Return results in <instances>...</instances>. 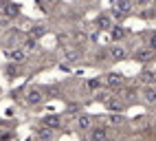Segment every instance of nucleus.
<instances>
[{
    "instance_id": "obj_1",
    "label": "nucleus",
    "mask_w": 156,
    "mask_h": 141,
    "mask_svg": "<svg viewBox=\"0 0 156 141\" xmlns=\"http://www.w3.org/2000/svg\"><path fill=\"white\" fill-rule=\"evenodd\" d=\"M134 9V2L132 0H117V2H114V13H117V18H126L130 11Z\"/></svg>"
},
{
    "instance_id": "obj_2",
    "label": "nucleus",
    "mask_w": 156,
    "mask_h": 141,
    "mask_svg": "<svg viewBox=\"0 0 156 141\" xmlns=\"http://www.w3.org/2000/svg\"><path fill=\"white\" fill-rule=\"evenodd\" d=\"M44 102V93L40 88H29V93H27V104L29 106H40Z\"/></svg>"
},
{
    "instance_id": "obj_3",
    "label": "nucleus",
    "mask_w": 156,
    "mask_h": 141,
    "mask_svg": "<svg viewBox=\"0 0 156 141\" xmlns=\"http://www.w3.org/2000/svg\"><path fill=\"white\" fill-rule=\"evenodd\" d=\"M103 84H106V88L117 90V88L123 84V75H121V73H108L106 77H103Z\"/></svg>"
},
{
    "instance_id": "obj_4",
    "label": "nucleus",
    "mask_w": 156,
    "mask_h": 141,
    "mask_svg": "<svg viewBox=\"0 0 156 141\" xmlns=\"http://www.w3.org/2000/svg\"><path fill=\"white\" fill-rule=\"evenodd\" d=\"M126 57V49H123L121 44H112L108 49V60H112V62H119V60Z\"/></svg>"
},
{
    "instance_id": "obj_5",
    "label": "nucleus",
    "mask_w": 156,
    "mask_h": 141,
    "mask_svg": "<svg viewBox=\"0 0 156 141\" xmlns=\"http://www.w3.org/2000/svg\"><path fill=\"white\" fill-rule=\"evenodd\" d=\"M0 11H2L5 18H16L20 13V7L13 5V2H2V5H0Z\"/></svg>"
},
{
    "instance_id": "obj_6",
    "label": "nucleus",
    "mask_w": 156,
    "mask_h": 141,
    "mask_svg": "<svg viewBox=\"0 0 156 141\" xmlns=\"http://www.w3.org/2000/svg\"><path fill=\"white\" fill-rule=\"evenodd\" d=\"M108 139V130L103 126H92L90 130V141H106Z\"/></svg>"
},
{
    "instance_id": "obj_7",
    "label": "nucleus",
    "mask_w": 156,
    "mask_h": 141,
    "mask_svg": "<svg viewBox=\"0 0 156 141\" xmlns=\"http://www.w3.org/2000/svg\"><path fill=\"white\" fill-rule=\"evenodd\" d=\"M77 130H81V132H90L92 130V117L90 115H79L77 117Z\"/></svg>"
},
{
    "instance_id": "obj_8",
    "label": "nucleus",
    "mask_w": 156,
    "mask_h": 141,
    "mask_svg": "<svg viewBox=\"0 0 156 141\" xmlns=\"http://www.w3.org/2000/svg\"><path fill=\"white\" fill-rule=\"evenodd\" d=\"M141 97H143V102H147V104H156V86H143Z\"/></svg>"
},
{
    "instance_id": "obj_9",
    "label": "nucleus",
    "mask_w": 156,
    "mask_h": 141,
    "mask_svg": "<svg viewBox=\"0 0 156 141\" xmlns=\"http://www.w3.org/2000/svg\"><path fill=\"white\" fill-rule=\"evenodd\" d=\"M139 82L143 86H156V73H152V70H145V73L139 75Z\"/></svg>"
},
{
    "instance_id": "obj_10",
    "label": "nucleus",
    "mask_w": 156,
    "mask_h": 141,
    "mask_svg": "<svg viewBox=\"0 0 156 141\" xmlns=\"http://www.w3.org/2000/svg\"><path fill=\"white\" fill-rule=\"evenodd\" d=\"M97 27H99V29H103V31H112V18L101 13V16L97 18Z\"/></svg>"
},
{
    "instance_id": "obj_11",
    "label": "nucleus",
    "mask_w": 156,
    "mask_h": 141,
    "mask_svg": "<svg viewBox=\"0 0 156 141\" xmlns=\"http://www.w3.org/2000/svg\"><path fill=\"white\" fill-rule=\"evenodd\" d=\"M42 126H46V128H51V130H57L62 124H59V117L48 115V117H44V119H42Z\"/></svg>"
},
{
    "instance_id": "obj_12",
    "label": "nucleus",
    "mask_w": 156,
    "mask_h": 141,
    "mask_svg": "<svg viewBox=\"0 0 156 141\" xmlns=\"http://www.w3.org/2000/svg\"><path fill=\"white\" fill-rule=\"evenodd\" d=\"M7 57L11 60V62H22V60H24V51H22V49H11V51L7 53Z\"/></svg>"
},
{
    "instance_id": "obj_13",
    "label": "nucleus",
    "mask_w": 156,
    "mask_h": 141,
    "mask_svg": "<svg viewBox=\"0 0 156 141\" xmlns=\"http://www.w3.org/2000/svg\"><path fill=\"white\" fill-rule=\"evenodd\" d=\"M101 86H103V79H99V77H92V79H88V82H86V88L90 90V93L99 90Z\"/></svg>"
},
{
    "instance_id": "obj_14",
    "label": "nucleus",
    "mask_w": 156,
    "mask_h": 141,
    "mask_svg": "<svg viewBox=\"0 0 156 141\" xmlns=\"http://www.w3.org/2000/svg\"><path fill=\"white\" fill-rule=\"evenodd\" d=\"M37 137L44 139V141H51V139H53V130L46 128V126H42V128H37Z\"/></svg>"
},
{
    "instance_id": "obj_15",
    "label": "nucleus",
    "mask_w": 156,
    "mask_h": 141,
    "mask_svg": "<svg viewBox=\"0 0 156 141\" xmlns=\"http://www.w3.org/2000/svg\"><path fill=\"white\" fill-rule=\"evenodd\" d=\"M126 29H123V27H112V40H123V38H126Z\"/></svg>"
},
{
    "instance_id": "obj_16",
    "label": "nucleus",
    "mask_w": 156,
    "mask_h": 141,
    "mask_svg": "<svg viewBox=\"0 0 156 141\" xmlns=\"http://www.w3.org/2000/svg\"><path fill=\"white\" fill-rule=\"evenodd\" d=\"M31 35L33 38H42L44 35V24H35L33 29H31Z\"/></svg>"
},
{
    "instance_id": "obj_17",
    "label": "nucleus",
    "mask_w": 156,
    "mask_h": 141,
    "mask_svg": "<svg viewBox=\"0 0 156 141\" xmlns=\"http://www.w3.org/2000/svg\"><path fill=\"white\" fill-rule=\"evenodd\" d=\"M154 55V51L150 49V51H141V55H136V60H141V62H147V60Z\"/></svg>"
},
{
    "instance_id": "obj_18",
    "label": "nucleus",
    "mask_w": 156,
    "mask_h": 141,
    "mask_svg": "<svg viewBox=\"0 0 156 141\" xmlns=\"http://www.w3.org/2000/svg\"><path fill=\"white\" fill-rule=\"evenodd\" d=\"M147 44H150V49L156 53V33H147Z\"/></svg>"
},
{
    "instance_id": "obj_19",
    "label": "nucleus",
    "mask_w": 156,
    "mask_h": 141,
    "mask_svg": "<svg viewBox=\"0 0 156 141\" xmlns=\"http://www.w3.org/2000/svg\"><path fill=\"white\" fill-rule=\"evenodd\" d=\"M66 60H70V62H77V60H79L77 51H68V53H66Z\"/></svg>"
},
{
    "instance_id": "obj_20",
    "label": "nucleus",
    "mask_w": 156,
    "mask_h": 141,
    "mask_svg": "<svg viewBox=\"0 0 156 141\" xmlns=\"http://www.w3.org/2000/svg\"><path fill=\"white\" fill-rule=\"evenodd\" d=\"M121 108H123V106L117 102V99H112V102H110V110H121Z\"/></svg>"
},
{
    "instance_id": "obj_21",
    "label": "nucleus",
    "mask_w": 156,
    "mask_h": 141,
    "mask_svg": "<svg viewBox=\"0 0 156 141\" xmlns=\"http://www.w3.org/2000/svg\"><path fill=\"white\" fill-rule=\"evenodd\" d=\"M77 108H79V104H68V113H77Z\"/></svg>"
},
{
    "instance_id": "obj_22",
    "label": "nucleus",
    "mask_w": 156,
    "mask_h": 141,
    "mask_svg": "<svg viewBox=\"0 0 156 141\" xmlns=\"http://www.w3.org/2000/svg\"><path fill=\"white\" fill-rule=\"evenodd\" d=\"M48 2H53V0H48Z\"/></svg>"
}]
</instances>
